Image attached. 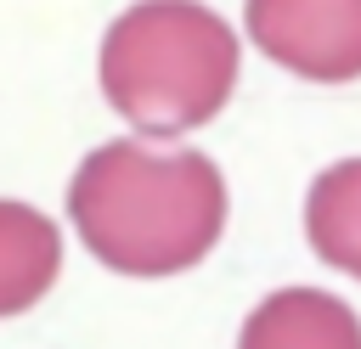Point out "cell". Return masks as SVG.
Segmentation results:
<instances>
[{
	"instance_id": "6da1fadb",
	"label": "cell",
	"mask_w": 361,
	"mask_h": 349,
	"mask_svg": "<svg viewBox=\"0 0 361 349\" xmlns=\"http://www.w3.org/2000/svg\"><path fill=\"white\" fill-rule=\"evenodd\" d=\"M68 225L118 276H180L226 231L220 163L197 146L118 135L73 169Z\"/></svg>"
},
{
	"instance_id": "7a4b0ae2",
	"label": "cell",
	"mask_w": 361,
	"mask_h": 349,
	"mask_svg": "<svg viewBox=\"0 0 361 349\" xmlns=\"http://www.w3.org/2000/svg\"><path fill=\"white\" fill-rule=\"evenodd\" d=\"M96 73L107 107L141 141H169L231 101L243 39L203 0H135L107 23Z\"/></svg>"
},
{
	"instance_id": "3957f363",
	"label": "cell",
	"mask_w": 361,
	"mask_h": 349,
	"mask_svg": "<svg viewBox=\"0 0 361 349\" xmlns=\"http://www.w3.org/2000/svg\"><path fill=\"white\" fill-rule=\"evenodd\" d=\"M243 28L248 45L293 79H361V0H243Z\"/></svg>"
},
{
	"instance_id": "277c9868",
	"label": "cell",
	"mask_w": 361,
	"mask_h": 349,
	"mask_svg": "<svg viewBox=\"0 0 361 349\" xmlns=\"http://www.w3.org/2000/svg\"><path fill=\"white\" fill-rule=\"evenodd\" d=\"M237 349H361V315L327 287H276L248 310Z\"/></svg>"
},
{
	"instance_id": "5b68a950",
	"label": "cell",
	"mask_w": 361,
	"mask_h": 349,
	"mask_svg": "<svg viewBox=\"0 0 361 349\" xmlns=\"http://www.w3.org/2000/svg\"><path fill=\"white\" fill-rule=\"evenodd\" d=\"M62 276V225L34 203L0 197V321L34 310Z\"/></svg>"
},
{
	"instance_id": "8992f818",
	"label": "cell",
	"mask_w": 361,
	"mask_h": 349,
	"mask_svg": "<svg viewBox=\"0 0 361 349\" xmlns=\"http://www.w3.org/2000/svg\"><path fill=\"white\" fill-rule=\"evenodd\" d=\"M305 236L322 265L361 281V158H338L310 180Z\"/></svg>"
}]
</instances>
